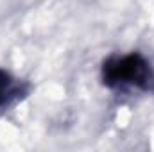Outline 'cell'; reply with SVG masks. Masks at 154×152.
<instances>
[{
	"label": "cell",
	"mask_w": 154,
	"mask_h": 152,
	"mask_svg": "<svg viewBox=\"0 0 154 152\" xmlns=\"http://www.w3.org/2000/svg\"><path fill=\"white\" fill-rule=\"evenodd\" d=\"M102 84L109 90H140L154 93V68L140 52L111 56L102 63Z\"/></svg>",
	"instance_id": "obj_1"
},
{
	"label": "cell",
	"mask_w": 154,
	"mask_h": 152,
	"mask_svg": "<svg viewBox=\"0 0 154 152\" xmlns=\"http://www.w3.org/2000/svg\"><path fill=\"white\" fill-rule=\"evenodd\" d=\"M25 95H27V86L16 77H13L7 70L0 68V109L9 108Z\"/></svg>",
	"instance_id": "obj_2"
}]
</instances>
